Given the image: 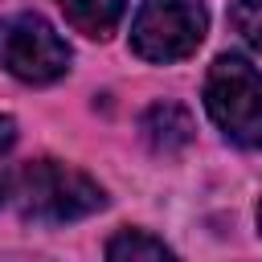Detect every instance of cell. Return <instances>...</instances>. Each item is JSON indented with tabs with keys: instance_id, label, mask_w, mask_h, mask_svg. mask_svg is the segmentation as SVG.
<instances>
[{
	"instance_id": "6da1fadb",
	"label": "cell",
	"mask_w": 262,
	"mask_h": 262,
	"mask_svg": "<svg viewBox=\"0 0 262 262\" xmlns=\"http://www.w3.org/2000/svg\"><path fill=\"white\" fill-rule=\"evenodd\" d=\"M102 205H106V192L86 172L61 164V160L25 164V172L16 176V209L25 221L61 225V221L90 217Z\"/></svg>"
},
{
	"instance_id": "7a4b0ae2",
	"label": "cell",
	"mask_w": 262,
	"mask_h": 262,
	"mask_svg": "<svg viewBox=\"0 0 262 262\" xmlns=\"http://www.w3.org/2000/svg\"><path fill=\"white\" fill-rule=\"evenodd\" d=\"M205 106L213 123L225 131V139H233L237 147L262 151V78L246 57L221 53L209 66Z\"/></svg>"
},
{
	"instance_id": "3957f363",
	"label": "cell",
	"mask_w": 262,
	"mask_h": 262,
	"mask_svg": "<svg viewBox=\"0 0 262 262\" xmlns=\"http://www.w3.org/2000/svg\"><path fill=\"white\" fill-rule=\"evenodd\" d=\"M205 29H209V16L201 0H143L131 20V49L143 61L168 66L196 53V45L205 41Z\"/></svg>"
},
{
	"instance_id": "277c9868",
	"label": "cell",
	"mask_w": 262,
	"mask_h": 262,
	"mask_svg": "<svg viewBox=\"0 0 262 262\" xmlns=\"http://www.w3.org/2000/svg\"><path fill=\"white\" fill-rule=\"evenodd\" d=\"M0 66L20 82L45 86L70 70V45L45 16L16 12L0 20Z\"/></svg>"
},
{
	"instance_id": "5b68a950",
	"label": "cell",
	"mask_w": 262,
	"mask_h": 262,
	"mask_svg": "<svg viewBox=\"0 0 262 262\" xmlns=\"http://www.w3.org/2000/svg\"><path fill=\"white\" fill-rule=\"evenodd\" d=\"M192 119H188V111L184 106H176V102H156V106H147V115H143V139L151 143V151H160V156H172V151H184L188 143H192Z\"/></svg>"
},
{
	"instance_id": "8992f818",
	"label": "cell",
	"mask_w": 262,
	"mask_h": 262,
	"mask_svg": "<svg viewBox=\"0 0 262 262\" xmlns=\"http://www.w3.org/2000/svg\"><path fill=\"white\" fill-rule=\"evenodd\" d=\"M57 4H61L66 20L82 37H94V41L111 37L115 25L123 20V8H127V0H57Z\"/></svg>"
},
{
	"instance_id": "52a82bcc",
	"label": "cell",
	"mask_w": 262,
	"mask_h": 262,
	"mask_svg": "<svg viewBox=\"0 0 262 262\" xmlns=\"http://www.w3.org/2000/svg\"><path fill=\"white\" fill-rule=\"evenodd\" d=\"M106 258L111 262H160V258H172V246H164L160 237L143 229H119L106 242Z\"/></svg>"
},
{
	"instance_id": "ba28073f",
	"label": "cell",
	"mask_w": 262,
	"mask_h": 262,
	"mask_svg": "<svg viewBox=\"0 0 262 262\" xmlns=\"http://www.w3.org/2000/svg\"><path fill=\"white\" fill-rule=\"evenodd\" d=\"M229 25L237 29V37L262 53V0H233L229 4Z\"/></svg>"
},
{
	"instance_id": "9c48e42d",
	"label": "cell",
	"mask_w": 262,
	"mask_h": 262,
	"mask_svg": "<svg viewBox=\"0 0 262 262\" xmlns=\"http://www.w3.org/2000/svg\"><path fill=\"white\" fill-rule=\"evenodd\" d=\"M12 143H16V123L8 115H0V201L8 192V151H12Z\"/></svg>"
},
{
	"instance_id": "30bf717a",
	"label": "cell",
	"mask_w": 262,
	"mask_h": 262,
	"mask_svg": "<svg viewBox=\"0 0 262 262\" xmlns=\"http://www.w3.org/2000/svg\"><path fill=\"white\" fill-rule=\"evenodd\" d=\"M258 233H262V205H258Z\"/></svg>"
}]
</instances>
